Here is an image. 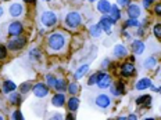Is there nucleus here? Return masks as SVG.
I'll return each instance as SVG.
<instances>
[{
  "label": "nucleus",
  "instance_id": "obj_1",
  "mask_svg": "<svg viewBox=\"0 0 161 120\" xmlns=\"http://www.w3.org/2000/svg\"><path fill=\"white\" fill-rule=\"evenodd\" d=\"M67 40L68 36L64 32L57 31L49 35L47 38V48L50 52H63L67 47Z\"/></svg>",
  "mask_w": 161,
  "mask_h": 120
},
{
  "label": "nucleus",
  "instance_id": "obj_2",
  "mask_svg": "<svg viewBox=\"0 0 161 120\" xmlns=\"http://www.w3.org/2000/svg\"><path fill=\"white\" fill-rule=\"evenodd\" d=\"M82 24V15L79 14V12H68L65 17V25L68 26V28H78V26Z\"/></svg>",
  "mask_w": 161,
  "mask_h": 120
},
{
  "label": "nucleus",
  "instance_id": "obj_3",
  "mask_svg": "<svg viewBox=\"0 0 161 120\" xmlns=\"http://www.w3.org/2000/svg\"><path fill=\"white\" fill-rule=\"evenodd\" d=\"M26 44L25 38H19V36H13L11 39L8 40L7 43V48L11 50V51H18V50H22Z\"/></svg>",
  "mask_w": 161,
  "mask_h": 120
},
{
  "label": "nucleus",
  "instance_id": "obj_4",
  "mask_svg": "<svg viewBox=\"0 0 161 120\" xmlns=\"http://www.w3.org/2000/svg\"><path fill=\"white\" fill-rule=\"evenodd\" d=\"M117 21H114L110 15L107 14H103V17L100 18V22H99V26L102 28V31H104L106 33H111V25H115Z\"/></svg>",
  "mask_w": 161,
  "mask_h": 120
},
{
  "label": "nucleus",
  "instance_id": "obj_5",
  "mask_svg": "<svg viewBox=\"0 0 161 120\" xmlns=\"http://www.w3.org/2000/svg\"><path fill=\"white\" fill-rule=\"evenodd\" d=\"M96 84L99 88H108L111 86V78L104 72H97Z\"/></svg>",
  "mask_w": 161,
  "mask_h": 120
},
{
  "label": "nucleus",
  "instance_id": "obj_6",
  "mask_svg": "<svg viewBox=\"0 0 161 120\" xmlns=\"http://www.w3.org/2000/svg\"><path fill=\"white\" fill-rule=\"evenodd\" d=\"M40 21H42V24L45 25V26L50 28V26L56 25V22H57V15H56L53 11H45V12L42 14V17H40Z\"/></svg>",
  "mask_w": 161,
  "mask_h": 120
},
{
  "label": "nucleus",
  "instance_id": "obj_7",
  "mask_svg": "<svg viewBox=\"0 0 161 120\" xmlns=\"http://www.w3.org/2000/svg\"><path fill=\"white\" fill-rule=\"evenodd\" d=\"M49 86L45 84V83H36V84L32 86V91L38 98H43L49 94Z\"/></svg>",
  "mask_w": 161,
  "mask_h": 120
},
{
  "label": "nucleus",
  "instance_id": "obj_8",
  "mask_svg": "<svg viewBox=\"0 0 161 120\" xmlns=\"http://www.w3.org/2000/svg\"><path fill=\"white\" fill-rule=\"evenodd\" d=\"M8 35L10 36H19L22 32H24V25L18 21H14L8 25V29H7Z\"/></svg>",
  "mask_w": 161,
  "mask_h": 120
},
{
  "label": "nucleus",
  "instance_id": "obj_9",
  "mask_svg": "<svg viewBox=\"0 0 161 120\" xmlns=\"http://www.w3.org/2000/svg\"><path fill=\"white\" fill-rule=\"evenodd\" d=\"M136 72L135 65L132 62H125V64L121 65V76H125V78H129V76H133Z\"/></svg>",
  "mask_w": 161,
  "mask_h": 120
},
{
  "label": "nucleus",
  "instance_id": "obj_10",
  "mask_svg": "<svg viewBox=\"0 0 161 120\" xmlns=\"http://www.w3.org/2000/svg\"><path fill=\"white\" fill-rule=\"evenodd\" d=\"M110 104H111V99H110L108 95H106V94L97 95V98H96V105L99 106V108L106 109V108H108V106H110Z\"/></svg>",
  "mask_w": 161,
  "mask_h": 120
},
{
  "label": "nucleus",
  "instance_id": "obj_11",
  "mask_svg": "<svg viewBox=\"0 0 161 120\" xmlns=\"http://www.w3.org/2000/svg\"><path fill=\"white\" fill-rule=\"evenodd\" d=\"M110 91L113 95H122L125 92V84L122 82H118L115 86H110Z\"/></svg>",
  "mask_w": 161,
  "mask_h": 120
},
{
  "label": "nucleus",
  "instance_id": "obj_12",
  "mask_svg": "<svg viewBox=\"0 0 161 120\" xmlns=\"http://www.w3.org/2000/svg\"><path fill=\"white\" fill-rule=\"evenodd\" d=\"M52 104L54 106H57V108L64 106V104H65V95L63 94V92H57V94L52 98Z\"/></svg>",
  "mask_w": 161,
  "mask_h": 120
},
{
  "label": "nucleus",
  "instance_id": "obj_13",
  "mask_svg": "<svg viewBox=\"0 0 161 120\" xmlns=\"http://www.w3.org/2000/svg\"><path fill=\"white\" fill-rule=\"evenodd\" d=\"M145 43L142 42V40H133L132 43V51L135 52L136 55H140L143 54V51H145Z\"/></svg>",
  "mask_w": 161,
  "mask_h": 120
},
{
  "label": "nucleus",
  "instance_id": "obj_14",
  "mask_svg": "<svg viewBox=\"0 0 161 120\" xmlns=\"http://www.w3.org/2000/svg\"><path fill=\"white\" fill-rule=\"evenodd\" d=\"M8 11H10V15L14 17V18H15V17H19V15L22 14L24 8H22V6H21V4H18V3H14V4L10 6Z\"/></svg>",
  "mask_w": 161,
  "mask_h": 120
},
{
  "label": "nucleus",
  "instance_id": "obj_15",
  "mask_svg": "<svg viewBox=\"0 0 161 120\" xmlns=\"http://www.w3.org/2000/svg\"><path fill=\"white\" fill-rule=\"evenodd\" d=\"M152 84H153L152 80L147 79V78H145V79H140L139 82L136 83V84H135V88H136V90H139V91H143V90L149 88Z\"/></svg>",
  "mask_w": 161,
  "mask_h": 120
},
{
  "label": "nucleus",
  "instance_id": "obj_16",
  "mask_svg": "<svg viewBox=\"0 0 161 120\" xmlns=\"http://www.w3.org/2000/svg\"><path fill=\"white\" fill-rule=\"evenodd\" d=\"M110 8H111V4H110L107 0H100V2L97 3V10H99L102 14H108Z\"/></svg>",
  "mask_w": 161,
  "mask_h": 120
},
{
  "label": "nucleus",
  "instance_id": "obj_17",
  "mask_svg": "<svg viewBox=\"0 0 161 120\" xmlns=\"http://www.w3.org/2000/svg\"><path fill=\"white\" fill-rule=\"evenodd\" d=\"M128 54V51H126V47L122 44H117L114 46V55L117 57V58H122V57H126Z\"/></svg>",
  "mask_w": 161,
  "mask_h": 120
},
{
  "label": "nucleus",
  "instance_id": "obj_18",
  "mask_svg": "<svg viewBox=\"0 0 161 120\" xmlns=\"http://www.w3.org/2000/svg\"><path fill=\"white\" fill-rule=\"evenodd\" d=\"M128 15L129 18H137L140 15V7L136 4H128Z\"/></svg>",
  "mask_w": 161,
  "mask_h": 120
},
{
  "label": "nucleus",
  "instance_id": "obj_19",
  "mask_svg": "<svg viewBox=\"0 0 161 120\" xmlns=\"http://www.w3.org/2000/svg\"><path fill=\"white\" fill-rule=\"evenodd\" d=\"M15 88H17V84L14 82H11V80H6V82L3 83V92H4V94H8V92L14 91Z\"/></svg>",
  "mask_w": 161,
  "mask_h": 120
},
{
  "label": "nucleus",
  "instance_id": "obj_20",
  "mask_svg": "<svg viewBox=\"0 0 161 120\" xmlns=\"http://www.w3.org/2000/svg\"><path fill=\"white\" fill-rule=\"evenodd\" d=\"M67 105H68V109L71 112H75L76 109H78L79 106V99L76 98V97H71V98L68 99V102H67Z\"/></svg>",
  "mask_w": 161,
  "mask_h": 120
},
{
  "label": "nucleus",
  "instance_id": "obj_21",
  "mask_svg": "<svg viewBox=\"0 0 161 120\" xmlns=\"http://www.w3.org/2000/svg\"><path fill=\"white\" fill-rule=\"evenodd\" d=\"M88 72H89V65H82L80 68L76 69V72H75V75L74 76H75V79L78 80V79H82Z\"/></svg>",
  "mask_w": 161,
  "mask_h": 120
},
{
  "label": "nucleus",
  "instance_id": "obj_22",
  "mask_svg": "<svg viewBox=\"0 0 161 120\" xmlns=\"http://www.w3.org/2000/svg\"><path fill=\"white\" fill-rule=\"evenodd\" d=\"M110 17H111V18L114 19V21H118V19L121 18V11H119V8L117 7L115 4L114 6H111V8H110Z\"/></svg>",
  "mask_w": 161,
  "mask_h": 120
},
{
  "label": "nucleus",
  "instance_id": "obj_23",
  "mask_svg": "<svg viewBox=\"0 0 161 120\" xmlns=\"http://www.w3.org/2000/svg\"><path fill=\"white\" fill-rule=\"evenodd\" d=\"M156 65H157V58L156 57H149V58L145 59V62H143V66H145L146 69H153Z\"/></svg>",
  "mask_w": 161,
  "mask_h": 120
},
{
  "label": "nucleus",
  "instance_id": "obj_24",
  "mask_svg": "<svg viewBox=\"0 0 161 120\" xmlns=\"http://www.w3.org/2000/svg\"><path fill=\"white\" fill-rule=\"evenodd\" d=\"M150 102H152V95H142V97H139V98L136 99V105H149Z\"/></svg>",
  "mask_w": 161,
  "mask_h": 120
},
{
  "label": "nucleus",
  "instance_id": "obj_25",
  "mask_svg": "<svg viewBox=\"0 0 161 120\" xmlns=\"http://www.w3.org/2000/svg\"><path fill=\"white\" fill-rule=\"evenodd\" d=\"M8 101L14 105H19L21 104V95L17 94V92H14V91H11L10 92V97H8Z\"/></svg>",
  "mask_w": 161,
  "mask_h": 120
},
{
  "label": "nucleus",
  "instance_id": "obj_26",
  "mask_svg": "<svg viewBox=\"0 0 161 120\" xmlns=\"http://www.w3.org/2000/svg\"><path fill=\"white\" fill-rule=\"evenodd\" d=\"M89 33L93 36V38H99V36L102 35V28L99 26V24H97V25H92L89 28Z\"/></svg>",
  "mask_w": 161,
  "mask_h": 120
},
{
  "label": "nucleus",
  "instance_id": "obj_27",
  "mask_svg": "<svg viewBox=\"0 0 161 120\" xmlns=\"http://www.w3.org/2000/svg\"><path fill=\"white\" fill-rule=\"evenodd\" d=\"M54 88L57 90V91H60V92L65 91V90H67V82H65V80H63V79L57 80L56 84H54Z\"/></svg>",
  "mask_w": 161,
  "mask_h": 120
},
{
  "label": "nucleus",
  "instance_id": "obj_28",
  "mask_svg": "<svg viewBox=\"0 0 161 120\" xmlns=\"http://www.w3.org/2000/svg\"><path fill=\"white\" fill-rule=\"evenodd\" d=\"M67 90H68V92L71 95H75L76 92H78L79 87H78V84H76V83H69V84L67 86Z\"/></svg>",
  "mask_w": 161,
  "mask_h": 120
},
{
  "label": "nucleus",
  "instance_id": "obj_29",
  "mask_svg": "<svg viewBox=\"0 0 161 120\" xmlns=\"http://www.w3.org/2000/svg\"><path fill=\"white\" fill-rule=\"evenodd\" d=\"M128 26H139V21H137V18H129L125 21V24H124V28H128Z\"/></svg>",
  "mask_w": 161,
  "mask_h": 120
},
{
  "label": "nucleus",
  "instance_id": "obj_30",
  "mask_svg": "<svg viewBox=\"0 0 161 120\" xmlns=\"http://www.w3.org/2000/svg\"><path fill=\"white\" fill-rule=\"evenodd\" d=\"M56 82H57V79L54 78V76H52V75H46V83H47L49 87H54Z\"/></svg>",
  "mask_w": 161,
  "mask_h": 120
},
{
  "label": "nucleus",
  "instance_id": "obj_31",
  "mask_svg": "<svg viewBox=\"0 0 161 120\" xmlns=\"http://www.w3.org/2000/svg\"><path fill=\"white\" fill-rule=\"evenodd\" d=\"M31 88H32V84L29 82H26V83H24V84H21V87H19V91H21L22 94H26V92H28Z\"/></svg>",
  "mask_w": 161,
  "mask_h": 120
},
{
  "label": "nucleus",
  "instance_id": "obj_32",
  "mask_svg": "<svg viewBox=\"0 0 161 120\" xmlns=\"http://www.w3.org/2000/svg\"><path fill=\"white\" fill-rule=\"evenodd\" d=\"M153 33H154V36H156L157 39L161 40V24L154 25V28H153Z\"/></svg>",
  "mask_w": 161,
  "mask_h": 120
},
{
  "label": "nucleus",
  "instance_id": "obj_33",
  "mask_svg": "<svg viewBox=\"0 0 161 120\" xmlns=\"http://www.w3.org/2000/svg\"><path fill=\"white\" fill-rule=\"evenodd\" d=\"M29 57H31V59H40V51L38 48H32L29 52Z\"/></svg>",
  "mask_w": 161,
  "mask_h": 120
},
{
  "label": "nucleus",
  "instance_id": "obj_34",
  "mask_svg": "<svg viewBox=\"0 0 161 120\" xmlns=\"http://www.w3.org/2000/svg\"><path fill=\"white\" fill-rule=\"evenodd\" d=\"M7 57V47L0 44V59H4Z\"/></svg>",
  "mask_w": 161,
  "mask_h": 120
},
{
  "label": "nucleus",
  "instance_id": "obj_35",
  "mask_svg": "<svg viewBox=\"0 0 161 120\" xmlns=\"http://www.w3.org/2000/svg\"><path fill=\"white\" fill-rule=\"evenodd\" d=\"M96 80H97V73H93V75L89 78V80H88V84H89V86L96 84Z\"/></svg>",
  "mask_w": 161,
  "mask_h": 120
},
{
  "label": "nucleus",
  "instance_id": "obj_36",
  "mask_svg": "<svg viewBox=\"0 0 161 120\" xmlns=\"http://www.w3.org/2000/svg\"><path fill=\"white\" fill-rule=\"evenodd\" d=\"M13 119H15V120H22L24 118H22V113L19 112V111H15V112H13Z\"/></svg>",
  "mask_w": 161,
  "mask_h": 120
},
{
  "label": "nucleus",
  "instance_id": "obj_37",
  "mask_svg": "<svg viewBox=\"0 0 161 120\" xmlns=\"http://www.w3.org/2000/svg\"><path fill=\"white\" fill-rule=\"evenodd\" d=\"M153 2H154V0H143V7H145V8H149L150 6H152Z\"/></svg>",
  "mask_w": 161,
  "mask_h": 120
},
{
  "label": "nucleus",
  "instance_id": "obj_38",
  "mask_svg": "<svg viewBox=\"0 0 161 120\" xmlns=\"http://www.w3.org/2000/svg\"><path fill=\"white\" fill-rule=\"evenodd\" d=\"M154 12H156L157 15H160L161 17V3H158V4L154 7Z\"/></svg>",
  "mask_w": 161,
  "mask_h": 120
},
{
  "label": "nucleus",
  "instance_id": "obj_39",
  "mask_svg": "<svg viewBox=\"0 0 161 120\" xmlns=\"http://www.w3.org/2000/svg\"><path fill=\"white\" fill-rule=\"evenodd\" d=\"M118 4L119 6H128V4H130V0H118Z\"/></svg>",
  "mask_w": 161,
  "mask_h": 120
},
{
  "label": "nucleus",
  "instance_id": "obj_40",
  "mask_svg": "<svg viewBox=\"0 0 161 120\" xmlns=\"http://www.w3.org/2000/svg\"><path fill=\"white\" fill-rule=\"evenodd\" d=\"M108 66H110V59H104V61H103V64H102V68L106 69V68H108Z\"/></svg>",
  "mask_w": 161,
  "mask_h": 120
},
{
  "label": "nucleus",
  "instance_id": "obj_41",
  "mask_svg": "<svg viewBox=\"0 0 161 120\" xmlns=\"http://www.w3.org/2000/svg\"><path fill=\"white\" fill-rule=\"evenodd\" d=\"M50 119H63V116L60 115V113H58V115H57V113H54V115H52V118H50Z\"/></svg>",
  "mask_w": 161,
  "mask_h": 120
},
{
  "label": "nucleus",
  "instance_id": "obj_42",
  "mask_svg": "<svg viewBox=\"0 0 161 120\" xmlns=\"http://www.w3.org/2000/svg\"><path fill=\"white\" fill-rule=\"evenodd\" d=\"M137 35H139V36H142V35H143V28H142V26H139V31H137Z\"/></svg>",
  "mask_w": 161,
  "mask_h": 120
},
{
  "label": "nucleus",
  "instance_id": "obj_43",
  "mask_svg": "<svg viewBox=\"0 0 161 120\" xmlns=\"http://www.w3.org/2000/svg\"><path fill=\"white\" fill-rule=\"evenodd\" d=\"M126 119H129V120H135V119H137V118H136L135 115H129V116H128V118H126Z\"/></svg>",
  "mask_w": 161,
  "mask_h": 120
},
{
  "label": "nucleus",
  "instance_id": "obj_44",
  "mask_svg": "<svg viewBox=\"0 0 161 120\" xmlns=\"http://www.w3.org/2000/svg\"><path fill=\"white\" fill-rule=\"evenodd\" d=\"M67 119H71V120H72V119H74V116H72V115H69V113H68V115H67Z\"/></svg>",
  "mask_w": 161,
  "mask_h": 120
},
{
  "label": "nucleus",
  "instance_id": "obj_45",
  "mask_svg": "<svg viewBox=\"0 0 161 120\" xmlns=\"http://www.w3.org/2000/svg\"><path fill=\"white\" fill-rule=\"evenodd\" d=\"M24 2H25V3H33L35 0H24Z\"/></svg>",
  "mask_w": 161,
  "mask_h": 120
},
{
  "label": "nucleus",
  "instance_id": "obj_46",
  "mask_svg": "<svg viewBox=\"0 0 161 120\" xmlns=\"http://www.w3.org/2000/svg\"><path fill=\"white\" fill-rule=\"evenodd\" d=\"M3 15V7H0V17Z\"/></svg>",
  "mask_w": 161,
  "mask_h": 120
},
{
  "label": "nucleus",
  "instance_id": "obj_47",
  "mask_svg": "<svg viewBox=\"0 0 161 120\" xmlns=\"http://www.w3.org/2000/svg\"><path fill=\"white\" fill-rule=\"evenodd\" d=\"M88 2H90V3H95V2H96V0H88Z\"/></svg>",
  "mask_w": 161,
  "mask_h": 120
},
{
  "label": "nucleus",
  "instance_id": "obj_48",
  "mask_svg": "<svg viewBox=\"0 0 161 120\" xmlns=\"http://www.w3.org/2000/svg\"><path fill=\"white\" fill-rule=\"evenodd\" d=\"M3 119H4V118H3V115H0V120H3Z\"/></svg>",
  "mask_w": 161,
  "mask_h": 120
},
{
  "label": "nucleus",
  "instance_id": "obj_49",
  "mask_svg": "<svg viewBox=\"0 0 161 120\" xmlns=\"http://www.w3.org/2000/svg\"><path fill=\"white\" fill-rule=\"evenodd\" d=\"M157 91H160V92H161V87H160V88H158V90H157Z\"/></svg>",
  "mask_w": 161,
  "mask_h": 120
},
{
  "label": "nucleus",
  "instance_id": "obj_50",
  "mask_svg": "<svg viewBox=\"0 0 161 120\" xmlns=\"http://www.w3.org/2000/svg\"><path fill=\"white\" fill-rule=\"evenodd\" d=\"M43 2H50V0H43Z\"/></svg>",
  "mask_w": 161,
  "mask_h": 120
},
{
  "label": "nucleus",
  "instance_id": "obj_51",
  "mask_svg": "<svg viewBox=\"0 0 161 120\" xmlns=\"http://www.w3.org/2000/svg\"><path fill=\"white\" fill-rule=\"evenodd\" d=\"M3 2H8V0H3Z\"/></svg>",
  "mask_w": 161,
  "mask_h": 120
}]
</instances>
